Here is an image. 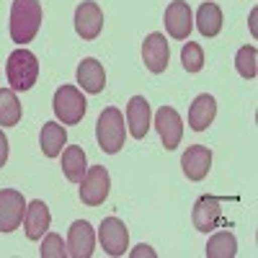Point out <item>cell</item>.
Masks as SVG:
<instances>
[{"instance_id": "6da1fadb", "label": "cell", "mask_w": 258, "mask_h": 258, "mask_svg": "<svg viewBox=\"0 0 258 258\" xmlns=\"http://www.w3.org/2000/svg\"><path fill=\"white\" fill-rule=\"evenodd\" d=\"M41 3L39 0H13L11 6V21H8V31L16 44H29L41 29Z\"/></svg>"}, {"instance_id": "7a4b0ae2", "label": "cell", "mask_w": 258, "mask_h": 258, "mask_svg": "<svg viewBox=\"0 0 258 258\" xmlns=\"http://www.w3.org/2000/svg\"><path fill=\"white\" fill-rule=\"evenodd\" d=\"M6 78L11 83L13 91H31L36 80H39V62L36 54L18 47L16 52H11L8 62H6Z\"/></svg>"}, {"instance_id": "3957f363", "label": "cell", "mask_w": 258, "mask_h": 258, "mask_svg": "<svg viewBox=\"0 0 258 258\" xmlns=\"http://www.w3.org/2000/svg\"><path fill=\"white\" fill-rule=\"evenodd\" d=\"M96 140H98V147L109 155H116L119 150L124 147V140H126V124H124V114L114 106L103 109L98 121H96Z\"/></svg>"}, {"instance_id": "277c9868", "label": "cell", "mask_w": 258, "mask_h": 258, "mask_svg": "<svg viewBox=\"0 0 258 258\" xmlns=\"http://www.w3.org/2000/svg\"><path fill=\"white\" fill-rule=\"evenodd\" d=\"M52 109H54V116L59 119V124H80L85 116V109H88V101H85V96L75 85H62L54 93Z\"/></svg>"}, {"instance_id": "5b68a950", "label": "cell", "mask_w": 258, "mask_h": 258, "mask_svg": "<svg viewBox=\"0 0 258 258\" xmlns=\"http://www.w3.org/2000/svg\"><path fill=\"white\" fill-rule=\"evenodd\" d=\"M111 191V178L109 170L103 165H93L85 170V176L80 178V202L85 207H101Z\"/></svg>"}, {"instance_id": "8992f818", "label": "cell", "mask_w": 258, "mask_h": 258, "mask_svg": "<svg viewBox=\"0 0 258 258\" xmlns=\"http://www.w3.org/2000/svg\"><path fill=\"white\" fill-rule=\"evenodd\" d=\"M26 214V199L24 194L16 188H3L0 191V232H13L21 227Z\"/></svg>"}, {"instance_id": "52a82bcc", "label": "cell", "mask_w": 258, "mask_h": 258, "mask_svg": "<svg viewBox=\"0 0 258 258\" xmlns=\"http://www.w3.org/2000/svg\"><path fill=\"white\" fill-rule=\"evenodd\" d=\"M75 31L83 41H93L101 36L103 31V13L98 8V3L93 0H83L75 8Z\"/></svg>"}, {"instance_id": "ba28073f", "label": "cell", "mask_w": 258, "mask_h": 258, "mask_svg": "<svg viewBox=\"0 0 258 258\" xmlns=\"http://www.w3.org/2000/svg\"><path fill=\"white\" fill-rule=\"evenodd\" d=\"M98 240H101L103 253L124 255V250L129 248V230L119 217H106L98 227Z\"/></svg>"}, {"instance_id": "9c48e42d", "label": "cell", "mask_w": 258, "mask_h": 258, "mask_svg": "<svg viewBox=\"0 0 258 258\" xmlns=\"http://www.w3.org/2000/svg\"><path fill=\"white\" fill-rule=\"evenodd\" d=\"M194 29V16L186 0H170L168 8H165V31L170 39H178L186 41L188 34Z\"/></svg>"}, {"instance_id": "30bf717a", "label": "cell", "mask_w": 258, "mask_h": 258, "mask_svg": "<svg viewBox=\"0 0 258 258\" xmlns=\"http://www.w3.org/2000/svg\"><path fill=\"white\" fill-rule=\"evenodd\" d=\"M191 220H194V227L199 232H212L214 227H220L225 214H222V199L217 197H199L197 204H194V212H191Z\"/></svg>"}, {"instance_id": "8fae6325", "label": "cell", "mask_w": 258, "mask_h": 258, "mask_svg": "<svg viewBox=\"0 0 258 258\" xmlns=\"http://www.w3.org/2000/svg\"><path fill=\"white\" fill-rule=\"evenodd\" d=\"M155 129L160 135V142L165 145V150H176L181 145L183 137V121L178 116V111L173 106H160L155 114Z\"/></svg>"}, {"instance_id": "7c38bea8", "label": "cell", "mask_w": 258, "mask_h": 258, "mask_svg": "<svg viewBox=\"0 0 258 258\" xmlns=\"http://www.w3.org/2000/svg\"><path fill=\"white\" fill-rule=\"evenodd\" d=\"M168 59H170V49H168L165 36L158 34V31L150 34L145 39V44H142V62H145V68L153 75H160L168 68Z\"/></svg>"}, {"instance_id": "4fadbf2b", "label": "cell", "mask_w": 258, "mask_h": 258, "mask_svg": "<svg viewBox=\"0 0 258 258\" xmlns=\"http://www.w3.org/2000/svg\"><path fill=\"white\" fill-rule=\"evenodd\" d=\"M68 255L73 258H91L93 255V248H96V232L93 227L85 222V220H78L70 225V235H68Z\"/></svg>"}, {"instance_id": "5bb4252c", "label": "cell", "mask_w": 258, "mask_h": 258, "mask_svg": "<svg viewBox=\"0 0 258 258\" xmlns=\"http://www.w3.org/2000/svg\"><path fill=\"white\" fill-rule=\"evenodd\" d=\"M181 168L188 181H204L212 168V150L204 145H191L181 158Z\"/></svg>"}, {"instance_id": "9a60e30c", "label": "cell", "mask_w": 258, "mask_h": 258, "mask_svg": "<svg viewBox=\"0 0 258 258\" xmlns=\"http://www.w3.org/2000/svg\"><path fill=\"white\" fill-rule=\"evenodd\" d=\"M150 124H153V114H150V103L145 96H135L126 103V126L129 135L135 140H145Z\"/></svg>"}, {"instance_id": "2e32d148", "label": "cell", "mask_w": 258, "mask_h": 258, "mask_svg": "<svg viewBox=\"0 0 258 258\" xmlns=\"http://www.w3.org/2000/svg\"><path fill=\"white\" fill-rule=\"evenodd\" d=\"M52 225V214H49V207L36 199L31 204H26V214H24V230H26V238L29 240H41Z\"/></svg>"}, {"instance_id": "e0dca14e", "label": "cell", "mask_w": 258, "mask_h": 258, "mask_svg": "<svg viewBox=\"0 0 258 258\" xmlns=\"http://www.w3.org/2000/svg\"><path fill=\"white\" fill-rule=\"evenodd\" d=\"M217 116V101H214L209 93H202L194 98L191 109H188V126L194 132H204L209 129V124Z\"/></svg>"}, {"instance_id": "ac0fdd59", "label": "cell", "mask_w": 258, "mask_h": 258, "mask_svg": "<svg viewBox=\"0 0 258 258\" xmlns=\"http://www.w3.org/2000/svg\"><path fill=\"white\" fill-rule=\"evenodd\" d=\"M78 85H80L85 93H91V96L101 93L103 85H106V70H103V64L98 59H93V57L83 59L78 64Z\"/></svg>"}, {"instance_id": "d6986e66", "label": "cell", "mask_w": 258, "mask_h": 258, "mask_svg": "<svg viewBox=\"0 0 258 258\" xmlns=\"http://www.w3.org/2000/svg\"><path fill=\"white\" fill-rule=\"evenodd\" d=\"M68 142V129H64L59 121H47L41 126V135H39V145H41V153L47 158H57L62 155V147Z\"/></svg>"}, {"instance_id": "ffe728a7", "label": "cell", "mask_w": 258, "mask_h": 258, "mask_svg": "<svg viewBox=\"0 0 258 258\" xmlns=\"http://www.w3.org/2000/svg\"><path fill=\"white\" fill-rule=\"evenodd\" d=\"M85 170H88V160H85L83 147H78V145L64 147L62 150V173H64V178L73 181V183H80Z\"/></svg>"}, {"instance_id": "44dd1931", "label": "cell", "mask_w": 258, "mask_h": 258, "mask_svg": "<svg viewBox=\"0 0 258 258\" xmlns=\"http://www.w3.org/2000/svg\"><path fill=\"white\" fill-rule=\"evenodd\" d=\"M197 29L207 39L217 36L222 31V8L217 3H202L197 11Z\"/></svg>"}, {"instance_id": "7402d4cb", "label": "cell", "mask_w": 258, "mask_h": 258, "mask_svg": "<svg viewBox=\"0 0 258 258\" xmlns=\"http://www.w3.org/2000/svg\"><path fill=\"white\" fill-rule=\"evenodd\" d=\"M21 101L16 98L13 88H0V126H16L21 121Z\"/></svg>"}, {"instance_id": "603a6c76", "label": "cell", "mask_w": 258, "mask_h": 258, "mask_svg": "<svg viewBox=\"0 0 258 258\" xmlns=\"http://www.w3.org/2000/svg\"><path fill=\"white\" fill-rule=\"evenodd\" d=\"M207 258H235V253H238V240H235L232 232H217L212 235L209 243H207Z\"/></svg>"}, {"instance_id": "cb8c5ba5", "label": "cell", "mask_w": 258, "mask_h": 258, "mask_svg": "<svg viewBox=\"0 0 258 258\" xmlns=\"http://www.w3.org/2000/svg\"><path fill=\"white\" fill-rule=\"evenodd\" d=\"M235 68H238V73L245 78V80H253L258 75V64H255V47L245 44L238 49V54H235Z\"/></svg>"}, {"instance_id": "d4e9b609", "label": "cell", "mask_w": 258, "mask_h": 258, "mask_svg": "<svg viewBox=\"0 0 258 258\" xmlns=\"http://www.w3.org/2000/svg\"><path fill=\"white\" fill-rule=\"evenodd\" d=\"M181 64H183L186 73H199L204 68L202 44H197V41H186V47L181 49Z\"/></svg>"}, {"instance_id": "484cf974", "label": "cell", "mask_w": 258, "mask_h": 258, "mask_svg": "<svg viewBox=\"0 0 258 258\" xmlns=\"http://www.w3.org/2000/svg\"><path fill=\"white\" fill-rule=\"evenodd\" d=\"M39 255L41 258H64V255H68V245L62 243V238H59L57 232H44V240H41Z\"/></svg>"}, {"instance_id": "4316f807", "label": "cell", "mask_w": 258, "mask_h": 258, "mask_svg": "<svg viewBox=\"0 0 258 258\" xmlns=\"http://www.w3.org/2000/svg\"><path fill=\"white\" fill-rule=\"evenodd\" d=\"M8 163V137L3 135V129H0V168Z\"/></svg>"}, {"instance_id": "83f0119b", "label": "cell", "mask_w": 258, "mask_h": 258, "mask_svg": "<svg viewBox=\"0 0 258 258\" xmlns=\"http://www.w3.org/2000/svg\"><path fill=\"white\" fill-rule=\"evenodd\" d=\"M142 255H147V258H155V250L150 248V245H140V248L132 253V258H142Z\"/></svg>"}, {"instance_id": "f1b7e54d", "label": "cell", "mask_w": 258, "mask_h": 258, "mask_svg": "<svg viewBox=\"0 0 258 258\" xmlns=\"http://www.w3.org/2000/svg\"><path fill=\"white\" fill-rule=\"evenodd\" d=\"M255 16H258V11H250V29H253V34H255Z\"/></svg>"}]
</instances>
